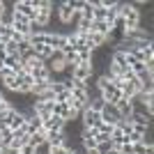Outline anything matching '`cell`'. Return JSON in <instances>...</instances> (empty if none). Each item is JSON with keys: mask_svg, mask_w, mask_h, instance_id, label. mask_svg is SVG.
<instances>
[{"mask_svg": "<svg viewBox=\"0 0 154 154\" xmlns=\"http://www.w3.org/2000/svg\"><path fill=\"white\" fill-rule=\"evenodd\" d=\"M37 7H39V0H16L12 5V12H19L28 21H35L37 19V12H39Z\"/></svg>", "mask_w": 154, "mask_h": 154, "instance_id": "1", "label": "cell"}, {"mask_svg": "<svg viewBox=\"0 0 154 154\" xmlns=\"http://www.w3.org/2000/svg\"><path fill=\"white\" fill-rule=\"evenodd\" d=\"M53 12L58 14V21L62 23V26H69L71 21L76 23L78 19H81V12H74L71 9V5H69V0H64V2H60V5H55V9Z\"/></svg>", "mask_w": 154, "mask_h": 154, "instance_id": "2", "label": "cell"}, {"mask_svg": "<svg viewBox=\"0 0 154 154\" xmlns=\"http://www.w3.org/2000/svg\"><path fill=\"white\" fill-rule=\"evenodd\" d=\"M92 76H94L92 64H74V67H71V78L78 81V83H85V85H88V81H90Z\"/></svg>", "mask_w": 154, "mask_h": 154, "instance_id": "3", "label": "cell"}, {"mask_svg": "<svg viewBox=\"0 0 154 154\" xmlns=\"http://www.w3.org/2000/svg\"><path fill=\"white\" fill-rule=\"evenodd\" d=\"M78 122H81L83 129H92V127H97V124L101 122V115H99L97 110H92V108H83L81 115H78Z\"/></svg>", "mask_w": 154, "mask_h": 154, "instance_id": "4", "label": "cell"}, {"mask_svg": "<svg viewBox=\"0 0 154 154\" xmlns=\"http://www.w3.org/2000/svg\"><path fill=\"white\" fill-rule=\"evenodd\" d=\"M30 23L32 21H28L26 16H21L19 12H12V28H14V32H19V35H23V37H30Z\"/></svg>", "mask_w": 154, "mask_h": 154, "instance_id": "5", "label": "cell"}, {"mask_svg": "<svg viewBox=\"0 0 154 154\" xmlns=\"http://www.w3.org/2000/svg\"><path fill=\"white\" fill-rule=\"evenodd\" d=\"M99 115H101V122L113 124V127H117V124L122 122V115L117 113V108L113 106V103H106V106L101 108V113H99Z\"/></svg>", "mask_w": 154, "mask_h": 154, "instance_id": "6", "label": "cell"}, {"mask_svg": "<svg viewBox=\"0 0 154 154\" xmlns=\"http://www.w3.org/2000/svg\"><path fill=\"white\" fill-rule=\"evenodd\" d=\"M5 127H7V129H12V131H16V129H21V127H26V115H23L19 108H14L12 113L7 115Z\"/></svg>", "mask_w": 154, "mask_h": 154, "instance_id": "7", "label": "cell"}, {"mask_svg": "<svg viewBox=\"0 0 154 154\" xmlns=\"http://www.w3.org/2000/svg\"><path fill=\"white\" fill-rule=\"evenodd\" d=\"M23 115H26V131H28V134H35V131H42V120L37 117V113H35L32 108H30V110H26Z\"/></svg>", "mask_w": 154, "mask_h": 154, "instance_id": "8", "label": "cell"}, {"mask_svg": "<svg viewBox=\"0 0 154 154\" xmlns=\"http://www.w3.org/2000/svg\"><path fill=\"white\" fill-rule=\"evenodd\" d=\"M42 129H44L46 134L48 131H64V122L58 115H51V117H46V120H42Z\"/></svg>", "mask_w": 154, "mask_h": 154, "instance_id": "9", "label": "cell"}, {"mask_svg": "<svg viewBox=\"0 0 154 154\" xmlns=\"http://www.w3.org/2000/svg\"><path fill=\"white\" fill-rule=\"evenodd\" d=\"M99 97L103 99V103H113V106H115V103L122 99V92L117 90L115 85H110V88H106L103 92H99Z\"/></svg>", "mask_w": 154, "mask_h": 154, "instance_id": "10", "label": "cell"}, {"mask_svg": "<svg viewBox=\"0 0 154 154\" xmlns=\"http://www.w3.org/2000/svg\"><path fill=\"white\" fill-rule=\"evenodd\" d=\"M16 76H19V83H21L19 94H30V92H32V85H35V78H32L28 71H21V74H16Z\"/></svg>", "mask_w": 154, "mask_h": 154, "instance_id": "11", "label": "cell"}, {"mask_svg": "<svg viewBox=\"0 0 154 154\" xmlns=\"http://www.w3.org/2000/svg\"><path fill=\"white\" fill-rule=\"evenodd\" d=\"M30 76L35 78V83H37V81H51V69H48L46 62H39L37 67L30 71Z\"/></svg>", "mask_w": 154, "mask_h": 154, "instance_id": "12", "label": "cell"}, {"mask_svg": "<svg viewBox=\"0 0 154 154\" xmlns=\"http://www.w3.org/2000/svg\"><path fill=\"white\" fill-rule=\"evenodd\" d=\"M46 145H51V147H55V145H67V134H64V131H48V134H46Z\"/></svg>", "mask_w": 154, "mask_h": 154, "instance_id": "13", "label": "cell"}, {"mask_svg": "<svg viewBox=\"0 0 154 154\" xmlns=\"http://www.w3.org/2000/svg\"><path fill=\"white\" fill-rule=\"evenodd\" d=\"M110 30H113V26H110L108 21H92V26H90V32H99L103 37H108Z\"/></svg>", "mask_w": 154, "mask_h": 154, "instance_id": "14", "label": "cell"}, {"mask_svg": "<svg viewBox=\"0 0 154 154\" xmlns=\"http://www.w3.org/2000/svg\"><path fill=\"white\" fill-rule=\"evenodd\" d=\"M46 143V131L42 129V131H35V134H28V145H32V147L37 149V147H42Z\"/></svg>", "mask_w": 154, "mask_h": 154, "instance_id": "15", "label": "cell"}, {"mask_svg": "<svg viewBox=\"0 0 154 154\" xmlns=\"http://www.w3.org/2000/svg\"><path fill=\"white\" fill-rule=\"evenodd\" d=\"M0 83H2V88H5L7 92H14V94H19V88H21V83H19V76H9V78H2Z\"/></svg>", "mask_w": 154, "mask_h": 154, "instance_id": "16", "label": "cell"}, {"mask_svg": "<svg viewBox=\"0 0 154 154\" xmlns=\"http://www.w3.org/2000/svg\"><path fill=\"white\" fill-rule=\"evenodd\" d=\"M97 152H99V154H110V152H113V149H115V145H113V140H110V138H108V140H99V143H97Z\"/></svg>", "mask_w": 154, "mask_h": 154, "instance_id": "17", "label": "cell"}, {"mask_svg": "<svg viewBox=\"0 0 154 154\" xmlns=\"http://www.w3.org/2000/svg\"><path fill=\"white\" fill-rule=\"evenodd\" d=\"M81 16L88 19V21H94V7H92L90 0H85V2H83V7H81Z\"/></svg>", "mask_w": 154, "mask_h": 154, "instance_id": "18", "label": "cell"}, {"mask_svg": "<svg viewBox=\"0 0 154 154\" xmlns=\"http://www.w3.org/2000/svg\"><path fill=\"white\" fill-rule=\"evenodd\" d=\"M35 101H53V103H55V92H53L51 88H48V90H44L42 94H37V97H35Z\"/></svg>", "mask_w": 154, "mask_h": 154, "instance_id": "19", "label": "cell"}, {"mask_svg": "<svg viewBox=\"0 0 154 154\" xmlns=\"http://www.w3.org/2000/svg\"><path fill=\"white\" fill-rule=\"evenodd\" d=\"M14 37V28L12 26H0V39L2 42H9Z\"/></svg>", "mask_w": 154, "mask_h": 154, "instance_id": "20", "label": "cell"}, {"mask_svg": "<svg viewBox=\"0 0 154 154\" xmlns=\"http://www.w3.org/2000/svg\"><path fill=\"white\" fill-rule=\"evenodd\" d=\"M5 53H7V55H21V53H19V44L12 42V39L5 42Z\"/></svg>", "mask_w": 154, "mask_h": 154, "instance_id": "21", "label": "cell"}, {"mask_svg": "<svg viewBox=\"0 0 154 154\" xmlns=\"http://www.w3.org/2000/svg\"><path fill=\"white\" fill-rule=\"evenodd\" d=\"M12 110H14V106H12V103H9V101H7V103H2V106H0V122H2V124H5L7 115H9Z\"/></svg>", "mask_w": 154, "mask_h": 154, "instance_id": "22", "label": "cell"}, {"mask_svg": "<svg viewBox=\"0 0 154 154\" xmlns=\"http://www.w3.org/2000/svg\"><path fill=\"white\" fill-rule=\"evenodd\" d=\"M71 149L67 147V145H55V147H51L48 145V154H69Z\"/></svg>", "mask_w": 154, "mask_h": 154, "instance_id": "23", "label": "cell"}, {"mask_svg": "<svg viewBox=\"0 0 154 154\" xmlns=\"http://www.w3.org/2000/svg\"><path fill=\"white\" fill-rule=\"evenodd\" d=\"M16 152H19V154H35V147H32V145H28V143H26V145H23V147H19V149H16Z\"/></svg>", "mask_w": 154, "mask_h": 154, "instance_id": "24", "label": "cell"}, {"mask_svg": "<svg viewBox=\"0 0 154 154\" xmlns=\"http://www.w3.org/2000/svg\"><path fill=\"white\" fill-rule=\"evenodd\" d=\"M7 12H9V9H7V2H5V0H0V19H2Z\"/></svg>", "mask_w": 154, "mask_h": 154, "instance_id": "25", "label": "cell"}, {"mask_svg": "<svg viewBox=\"0 0 154 154\" xmlns=\"http://www.w3.org/2000/svg\"><path fill=\"white\" fill-rule=\"evenodd\" d=\"M85 154H99L97 149H85Z\"/></svg>", "mask_w": 154, "mask_h": 154, "instance_id": "26", "label": "cell"}, {"mask_svg": "<svg viewBox=\"0 0 154 154\" xmlns=\"http://www.w3.org/2000/svg\"><path fill=\"white\" fill-rule=\"evenodd\" d=\"M0 154H5V147H2V145H0Z\"/></svg>", "mask_w": 154, "mask_h": 154, "instance_id": "27", "label": "cell"}, {"mask_svg": "<svg viewBox=\"0 0 154 154\" xmlns=\"http://www.w3.org/2000/svg\"><path fill=\"white\" fill-rule=\"evenodd\" d=\"M110 154H120V152H115V149H113V152H110Z\"/></svg>", "mask_w": 154, "mask_h": 154, "instance_id": "28", "label": "cell"}, {"mask_svg": "<svg viewBox=\"0 0 154 154\" xmlns=\"http://www.w3.org/2000/svg\"><path fill=\"white\" fill-rule=\"evenodd\" d=\"M2 127H5V124H2V122H0V129H2Z\"/></svg>", "mask_w": 154, "mask_h": 154, "instance_id": "29", "label": "cell"}, {"mask_svg": "<svg viewBox=\"0 0 154 154\" xmlns=\"http://www.w3.org/2000/svg\"><path fill=\"white\" fill-rule=\"evenodd\" d=\"M69 154H76V152H69Z\"/></svg>", "mask_w": 154, "mask_h": 154, "instance_id": "30", "label": "cell"}]
</instances>
